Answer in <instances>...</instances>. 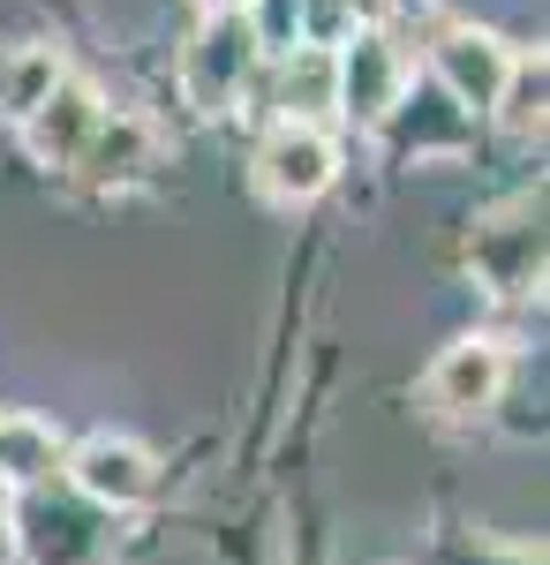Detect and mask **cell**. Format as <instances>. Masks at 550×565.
<instances>
[{"mask_svg": "<svg viewBox=\"0 0 550 565\" xmlns=\"http://www.w3.org/2000/svg\"><path fill=\"white\" fill-rule=\"evenodd\" d=\"M256 61H264V45H256L250 15H204V31L181 53V98L197 114H234V98L250 90Z\"/></svg>", "mask_w": 550, "mask_h": 565, "instance_id": "6da1fadb", "label": "cell"}, {"mask_svg": "<svg viewBox=\"0 0 550 565\" xmlns=\"http://www.w3.org/2000/svg\"><path fill=\"white\" fill-rule=\"evenodd\" d=\"M467 271L490 287V295H528L543 279V196H512L475 226L467 242Z\"/></svg>", "mask_w": 550, "mask_h": 565, "instance_id": "7a4b0ae2", "label": "cell"}, {"mask_svg": "<svg viewBox=\"0 0 550 565\" xmlns=\"http://www.w3.org/2000/svg\"><path fill=\"white\" fill-rule=\"evenodd\" d=\"M506 377H512L506 340H490V332H467V340H453V348L430 362L423 399H430V415H445V423H483V415L498 407Z\"/></svg>", "mask_w": 550, "mask_h": 565, "instance_id": "3957f363", "label": "cell"}, {"mask_svg": "<svg viewBox=\"0 0 550 565\" xmlns=\"http://www.w3.org/2000/svg\"><path fill=\"white\" fill-rule=\"evenodd\" d=\"M408 98V53L384 31H347L332 53V106L355 121H392V106Z\"/></svg>", "mask_w": 550, "mask_h": 565, "instance_id": "277c9868", "label": "cell"}, {"mask_svg": "<svg viewBox=\"0 0 550 565\" xmlns=\"http://www.w3.org/2000/svg\"><path fill=\"white\" fill-rule=\"evenodd\" d=\"M339 174V151L317 121H279L256 143V196L264 204H317Z\"/></svg>", "mask_w": 550, "mask_h": 565, "instance_id": "5b68a950", "label": "cell"}, {"mask_svg": "<svg viewBox=\"0 0 550 565\" xmlns=\"http://www.w3.org/2000/svg\"><path fill=\"white\" fill-rule=\"evenodd\" d=\"M61 468L76 476V498L106 505V513H128V505H144V498L159 490V460H151V445H136V437H114V430L84 437V445H76Z\"/></svg>", "mask_w": 550, "mask_h": 565, "instance_id": "8992f818", "label": "cell"}, {"mask_svg": "<svg viewBox=\"0 0 550 565\" xmlns=\"http://www.w3.org/2000/svg\"><path fill=\"white\" fill-rule=\"evenodd\" d=\"M15 527H23V558L31 565H98L106 558V527L91 521L76 498H31L15 513Z\"/></svg>", "mask_w": 550, "mask_h": 565, "instance_id": "52a82bcc", "label": "cell"}, {"mask_svg": "<svg viewBox=\"0 0 550 565\" xmlns=\"http://www.w3.org/2000/svg\"><path fill=\"white\" fill-rule=\"evenodd\" d=\"M430 68H437V84L453 106H475V114H490V98L506 84L512 68V45L490 39V31H445V39L430 45Z\"/></svg>", "mask_w": 550, "mask_h": 565, "instance_id": "ba28073f", "label": "cell"}, {"mask_svg": "<svg viewBox=\"0 0 550 565\" xmlns=\"http://www.w3.org/2000/svg\"><path fill=\"white\" fill-rule=\"evenodd\" d=\"M98 121H106L98 90L76 84V76H61V84H53V98H45L39 114L23 121V136H31V159H39V167H76Z\"/></svg>", "mask_w": 550, "mask_h": 565, "instance_id": "9c48e42d", "label": "cell"}, {"mask_svg": "<svg viewBox=\"0 0 550 565\" xmlns=\"http://www.w3.org/2000/svg\"><path fill=\"white\" fill-rule=\"evenodd\" d=\"M61 460H68V445H61V430H53L45 415H23V407L0 415V482H8V490L45 482Z\"/></svg>", "mask_w": 550, "mask_h": 565, "instance_id": "30bf717a", "label": "cell"}, {"mask_svg": "<svg viewBox=\"0 0 550 565\" xmlns=\"http://www.w3.org/2000/svg\"><path fill=\"white\" fill-rule=\"evenodd\" d=\"M68 76V61H61V45H8L0 53V121H31L45 98H53V84Z\"/></svg>", "mask_w": 550, "mask_h": 565, "instance_id": "8fae6325", "label": "cell"}, {"mask_svg": "<svg viewBox=\"0 0 550 565\" xmlns=\"http://www.w3.org/2000/svg\"><path fill=\"white\" fill-rule=\"evenodd\" d=\"M151 143H159V136H151L144 114H106V121L91 129V143H84V159H76V167H84L91 181H128V174H144V167H151Z\"/></svg>", "mask_w": 550, "mask_h": 565, "instance_id": "7c38bea8", "label": "cell"}, {"mask_svg": "<svg viewBox=\"0 0 550 565\" xmlns=\"http://www.w3.org/2000/svg\"><path fill=\"white\" fill-rule=\"evenodd\" d=\"M543 98H550V68H543V45H536V53H512L490 114H498V129H506L512 143H536V136H543Z\"/></svg>", "mask_w": 550, "mask_h": 565, "instance_id": "4fadbf2b", "label": "cell"}, {"mask_svg": "<svg viewBox=\"0 0 550 565\" xmlns=\"http://www.w3.org/2000/svg\"><path fill=\"white\" fill-rule=\"evenodd\" d=\"M272 98H279V121H317L332 114V53L325 45H287L279 76H272Z\"/></svg>", "mask_w": 550, "mask_h": 565, "instance_id": "5bb4252c", "label": "cell"}, {"mask_svg": "<svg viewBox=\"0 0 550 565\" xmlns=\"http://www.w3.org/2000/svg\"><path fill=\"white\" fill-rule=\"evenodd\" d=\"M453 565H543V551H528V543H475V551H453Z\"/></svg>", "mask_w": 550, "mask_h": 565, "instance_id": "9a60e30c", "label": "cell"}, {"mask_svg": "<svg viewBox=\"0 0 550 565\" xmlns=\"http://www.w3.org/2000/svg\"><path fill=\"white\" fill-rule=\"evenodd\" d=\"M197 8H204V15H250L256 0H197Z\"/></svg>", "mask_w": 550, "mask_h": 565, "instance_id": "2e32d148", "label": "cell"}, {"mask_svg": "<svg viewBox=\"0 0 550 565\" xmlns=\"http://www.w3.org/2000/svg\"><path fill=\"white\" fill-rule=\"evenodd\" d=\"M8 527H15V490L0 482V543H8Z\"/></svg>", "mask_w": 550, "mask_h": 565, "instance_id": "e0dca14e", "label": "cell"}]
</instances>
